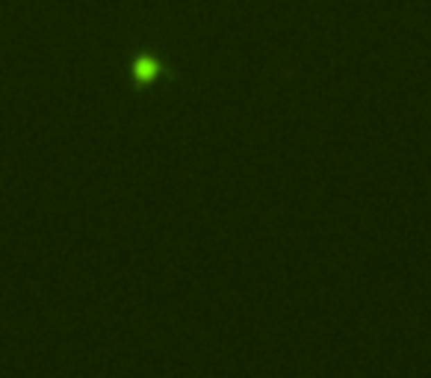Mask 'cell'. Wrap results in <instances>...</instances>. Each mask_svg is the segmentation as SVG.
Returning <instances> with one entry per match:
<instances>
[{
  "label": "cell",
  "mask_w": 431,
  "mask_h": 378,
  "mask_svg": "<svg viewBox=\"0 0 431 378\" xmlns=\"http://www.w3.org/2000/svg\"><path fill=\"white\" fill-rule=\"evenodd\" d=\"M154 74H157V65L151 63V59H139L136 63V80H154Z\"/></svg>",
  "instance_id": "cell-1"
}]
</instances>
